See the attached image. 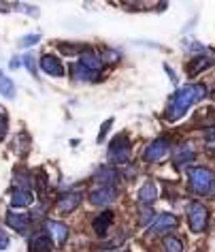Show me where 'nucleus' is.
<instances>
[{
	"instance_id": "nucleus-21",
	"label": "nucleus",
	"mask_w": 215,
	"mask_h": 252,
	"mask_svg": "<svg viewBox=\"0 0 215 252\" xmlns=\"http://www.w3.org/2000/svg\"><path fill=\"white\" fill-rule=\"evenodd\" d=\"M0 94H2V96H7V98H13L15 96V84H13V79H9L2 71H0Z\"/></svg>"
},
{
	"instance_id": "nucleus-5",
	"label": "nucleus",
	"mask_w": 215,
	"mask_h": 252,
	"mask_svg": "<svg viewBox=\"0 0 215 252\" xmlns=\"http://www.w3.org/2000/svg\"><path fill=\"white\" fill-rule=\"evenodd\" d=\"M168 152H170V141L166 139V137H158V139H154L147 148H145L143 160L145 162H158V160H162Z\"/></svg>"
},
{
	"instance_id": "nucleus-28",
	"label": "nucleus",
	"mask_w": 215,
	"mask_h": 252,
	"mask_svg": "<svg viewBox=\"0 0 215 252\" xmlns=\"http://www.w3.org/2000/svg\"><path fill=\"white\" fill-rule=\"evenodd\" d=\"M4 248H9V237L4 231H0V250H4Z\"/></svg>"
},
{
	"instance_id": "nucleus-23",
	"label": "nucleus",
	"mask_w": 215,
	"mask_h": 252,
	"mask_svg": "<svg viewBox=\"0 0 215 252\" xmlns=\"http://www.w3.org/2000/svg\"><path fill=\"white\" fill-rule=\"evenodd\" d=\"M7 130H9V118H7V109L0 107V141L7 137Z\"/></svg>"
},
{
	"instance_id": "nucleus-16",
	"label": "nucleus",
	"mask_w": 215,
	"mask_h": 252,
	"mask_svg": "<svg viewBox=\"0 0 215 252\" xmlns=\"http://www.w3.org/2000/svg\"><path fill=\"white\" fill-rule=\"evenodd\" d=\"M54 244L47 233H39L32 242H30V252H52Z\"/></svg>"
},
{
	"instance_id": "nucleus-29",
	"label": "nucleus",
	"mask_w": 215,
	"mask_h": 252,
	"mask_svg": "<svg viewBox=\"0 0 215 252\" xmlns=\"http://www.w3.org/2000/svg\"><path fill=\"white\" fill-rule=\"evenodd\" d=\"M17 66H22V62H20V58H13L11 60V68H17Z\"/></svg>"
},
{
	"instance_id": "nucleus-15",
	"label": "nucleus",
	"mask_w": 215,
	"mask_h": 252,
	"mask_svg": "<svg viewBox=\"0 0 215 252\" xmlns=\"http://www.w3.org/2000/svg\"><path fill=\"white\" fill-rule=\"evenodd\" d=\"M111 222H113V214L111 212H103L100 216L94 218V222H92L94 233H96V235H107V231H109Z\"/></svg>"
},
{
	"instance_id": "nucleus-2",
	"label": "nucleus",
	"mask_w": 215,
	"mask_h": 252,
	"mask_svg": "<svg viewBox=\"0 0 215 252\" xmlns=\"http://www.w3.org/2000/svg\"><path fill=\"white\" fill-rule=\"evenodd\" d=\"M188 178H189V188L196 194H209L213 188V173L205 167H192L188 169Z\"/></svg>"
},
{
	"instance_id": "nucleus-31",
	"label": "nucleus",
	"mask_w": 215,
	"mask_h": 252,
	"mask_svg": "<svg viewBox=\"0 0 215 252\" xmlns=\"http://www.w3.org/2000/svg\"><path fill=\"white\" fill-rule=\"evenodd\" d=\"M211 192H213V194H215V184H213V188H211Z\"/></svg>"
},
{
	"instance_id": "nucleus-24",
	"label": "nucleus",
	"mask_w": 215,
	"mask_h": 252,
	"mask_svg": "<svg viewBox=\"0 0 215 252\" xmlns=\"http://www.w3.org/2000/svg\"><path fill=\"white\" fill-rule=\"evenodd\" d=\"M41 36L39 34H28V36H22L20 39V45L22 47H30V45H34V43H39Z\"/></svg>"
},
{
	"instance_id": "nucleus-26",
	"label": "nucleus",
	"mask_w": 215,
	"mask_h": 252,
	"mask_svg": "<svg viewBox=\"0 0 215 252\" xmlns=\"http://www.w3.org/2000/svg\"><path fill=\"white\" fill-rule=\"evenodd\" d=\"M36 186H39V190H41V194L45 192V188H47V175L43 173V171H39V180H36Z\"/></svg>"
},
{
	"instance_id": "nucleus-8",
	"label": "nucleus",
	"mask_w": 215,
	"mask_h": 252,
	"mask_svg": "<svg viewBox=\"0 0 215 252\" xmlns=\"http://www.w3.org/2000/svg\"><path fill=\"white\" fill-rule=\"evenodd\" d=\"M81 201H83V194L81 192H66V194H62V197L58 199L55 207H58L60 214H68V212L77 210V207L81 205Z\"/></svg>"
},
{
	"instance_id": "nucleus-6",
	"label": "nucleus",
	"mask_w": 215,
	"mask_h": 252,
	"mask_svg": "<svg viewBox=\"0 0 215 252\" xmlns=\"http://www.w3.org/2000/svg\"><path fill=\"white\" fill-rule=\"evenodd\" d=\"M115 199H117V188H111V186H100V188H94L90 192V203L98 205V207L109 205Z\"/></svg>"
},
{
	"instance_id": "nucleus-13",
	"label": "nucleus",
	"mask_w": 215,
	"mask_h": 252,
	"mask_svg": "<svg viewBox=\"0 0 215 252\" xmlns=\"http://www.w3.org/2000/svg\"><path fill=\"white\" fill-rule=\"evenodd\" d=\"M103 58L96 54V52H92V49H87V52L81 54V58H79V64L81 66H85L87 71H94V73H98V68L103 66Z\"/></svg>"
},
{
	"instance_id": "nucleus-10",
	"label": "nucleus",
	"mask_w": 215,
	"mask_h": 252,
	"mask_svg": "<svg viewBox=\"0 0 215 252\" xmlns=\"http://www.w3.org/2000/svg\"><path fill=\"white\" fill-rule=\"evenodd\" d=\"M213 60H215V54H211V52H205V54L196 56V58L188 64V75H189V77H196V75H198L202 68H207Z\"/></svg>"
},
{
	"instance_id": "nucleus-20",
	"label": "nucleus",
	"mask_w": 215,
	"mask_h": 252,
	"mask_svg": "<svg viewBox=\"0 0 215 252\" xmlns=\"http://www.w3.org/2000/svg\"><path fill=\"white\" fill-rule=\"evenodd\" d=\"M194 158H196V154H194V150L189 146H181L175 152V162L177 165H188V162H192Z\"/></svg>"
},
{
	"instance_id": "nucleus-1",
	"label": "nucleus",
	"mask_w": 215,
	"mask_h": 252,
	"mask_svg": "<svg viewBox=\"0 0 215 252\" xmlns=\"http://www.w3.org/2000/svg\"><path fill=\"white\" fill-rule=\"evenodd\" d=\"M205 96H207V88L202 84H189V86L179 88V90L173 94V98H170L164 118H166L168 122H175V120H179L194 103H198V100H202Z\"/></svg>"
},
{
	"instance_id": "nucleus-7",
	"label": "nucleus",
	"mask_w": 215,
	"mask_h": 252,
	"mask_svg": "<svg viewBox=\"0 0 215 252\" xmlns=\"http://www.w3.org/2000/svg\"><path fill=\"white\" fill-rule=\"evenodd\" d=\"M177 226V216H173V214H160L156 220H154V224L149 226V233L154 237L158 235H164V233H168L170 229H175Z\"/></svg>"
},
{
	"instance_id": "nucleus-11",
	"label": "nucleus",
	"mask_w": 215,
	"mask_h": 252,
	"mask_svg": "<svg viewBox=\"0 0 215 252\" xmlns=\"http://www.w3.org/2000/svg\"><path fill=\"white\" fill-rule=\"evenodd\" d=\"M7 224L11 229H15L17 233H28L30 229V218L28 214H15L13 210L7 212Z\"/></svg>"
},
{
	"instance_id": "nucleus-27",
	"label": "nucleus",
	"mask_w": 215,
	"mask_h": 252,
	"mask_svg": "<svg viewBox=\"0 0 215 252\" xmlns=\"http://www.w3.org/2000/svg\"><path fill=\"white\" fill-rule=\"evenodd\" d=\"M24 60H26V66H28V71L30 73H32V75H36V64H34V56H26V58H24Z\"/></svg>"
},
{
	"instance_id": "nucleus-25",
	"label": "nucleus",
	"mask_w": 215,
	"mask_h": 252,
	"mask_svg": "<svg viewBox=\"0 0 215 252\" xmlns=\"http://www.w3.org/2000/svg\"><path fill=\"white\" fill-rule=\"evenodd\" d=\"M111 124H113V118H109V120H107V122H105L103 126H100V133H98V137H96V141H98V143H103V139L107 137V130L111 128Z\"/></svg>"
},
{
	"instance_id": "nucleus-9",
	"label": "nucleus",
	"mask_w": 215,
	"mask_h": 252,
	"mask_svg": "<svg viewBox=\"0 0 215 252\" xmlns=\"http://www.w3.org/2000/svg\"><path fill=\"white\" fill-rule=\"evenodd\" d=\"M39 64H41L43 71H45L47 75H52V77H64V73H66L64 66H62V62L55 58V56H52V54H45V56H43Z\"/></svg>"
},
{
	"instance_id": "nucleus-12",
	"label": "nucleus",
	"mask_w": 215,
	"mask_h": 252,
	"mask_svg": "<svg viewBox=\"0 0 215 252\" xmlns=\"http://www.w3.org/2000/svg\"><path fill=\"white\" fill-rule=\"evenodd\" d=\"M158 199V186L154 180H147L138 190V203L141 205H151Z\"/></svg>"
},
{
	"instance_id": "nucleus-3",
	"label": "nucleus",
	"mask_w": 215,
	"mask_h": 252,
	"mask_svg": "<svg viewBox=\"0 0 215 252\" xmlns=\"http://www.w3.org/2000/svg\"><path fill=\"white\" fill-rule=\"evenodd\" d=\"M128 158H130L128 135H117L109 146V162H113V165H124Z\"/></svg>"
},
{
	"instance_id": "nucleus-22",
	"label": "nucleus",
	"mask_w": 215,
	"mask_h": 252,
	"mask_svg": "<svg viewBox=\"0 0 215 252\" xmlns=\"http://www.w3.org/2000/svg\"><path fill=\"white\" fill-rule=\"evenodd\" d=\"M164 252H183V244H181V239H177L173 235H168V237H164Z\"/></svg>"
},
{
	"instance_id": "nucleus-19",
	"label": "nucleus",
	"mask_w": 215,
	"mask_h": 252,
	"mask_svg": "<svg viewBox=\"0 0 215 252\" xmlns=\"http://www.w3.org/2000/svg\"><path fill=\"white\" fill-rule=\"evenodd\" d=\"M73 77L75 79H79V81H98L100 79V75L98 73H94V71H87L85 66H81L79 62L73 66Z\"/></svg>"
},
{
	"instance_id": "nucleus-30",
	"label": "nucleus",
	"mask_w": 215,
	"mask_h": 252,
	"mask_svg": "<svg viewBox=\"0 0 215 252\" xmlns=\"http://www.w3.org/2000/svg\"><path fill=\"white\" fill-rule=\"evenodd\" d=\"M215 139V133H209V141H213Z\"/></svg>"
},
{
	"instance_id": "nucleus-4",
	"label": "nucleus",
	"mask_w": 215,
	"mask_h": 252,
	"mask_svg": "<svg viewBox=\"0 0 215 252\" xmlns=\"http://www.w3.org/2000/svg\"><path fill=\"white\" fill-rule=\"evenodd\" d=\"M207 220H209V212L207 207L198 203V201H192L188 205V222H189V229L192 233H202L207 226Z\"/></svg>"
},
{
	"instance_id": "nucleus-32",
	"label": "nucleus",
	"mask_w": 215,
	"mask_h": 252,
	"mask_svg": "<svg viewBox=\"0 0 215 252\" xmlns=\"http://www.w3.org/2000/svg\"><path fill=\"white\" fill-rule=\"evenodd\" d=\"M0 9H2V4H0Z\"/></svg>"
},
{
	"instance_id": "nucleus-14",
	"label": "nucleus",
	"mask_w": 215,
	"mask_h": 252,
	"mask_svg": "<svg viewBox=\"0 0 215 252\" xmlns=\"http://www.w3.org/2000/svg\"><path fill=\"white\" fill-rule=\"evenodd\" d=\"M47 231L52 233V237L55 239V244H64L68 239V226L62 224V222H55V220H49L47 222Z\"/></svg>"
},
{
	"instance_id": "nucleus-18",
	"label": "nucleus",
	"mask_w": 215,
	"mask_h": 252,
	"mask_svg": "<svg viewBox=\"0 0 215 252\" xmlns=\"http://www.w3.org/2000/svg\"><path fill=\"white\" fill-rule=\"evenodd\" d=\"M96 180H100V184H103V186H111V188H115V184L119 182V173L115 171V169L107 167V169H100L98 175H96Z\"/></svg>"
},
{
	"instance_id": "nucleus-17",
	"label": "nucleus",
	"mask_w": 215,
	"mask_h": 252,
	"mask_svg": "<svg viewBox=\"0 0 215 252\" xmlns=\"http://www.w3.org/2000/svg\"><path fill=\"white\" fill-rule=\"evenodd\" d=\"M32 203V192H30V188H17L11 194V205L13 207H26Z\"/></svg>"
}]
</instances>
